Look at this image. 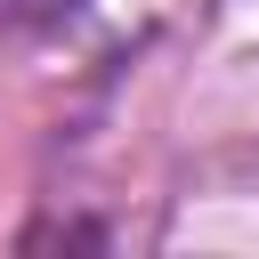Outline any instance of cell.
<instances>
[{"instance_id": "cell-1", "label": "cell", "mask_w": 259, "mask_h": 259, "mask_svg": "<svg viewBox=\"0 0 259 259\" xmlns=\"http://www.w3.org/2000/svg\"><path fill=\"white\" fill-rule=\"evenodd\" d=\"M73 16H81V0H0V40H32V32H57Z\"/></svg>"}]
</instances>
